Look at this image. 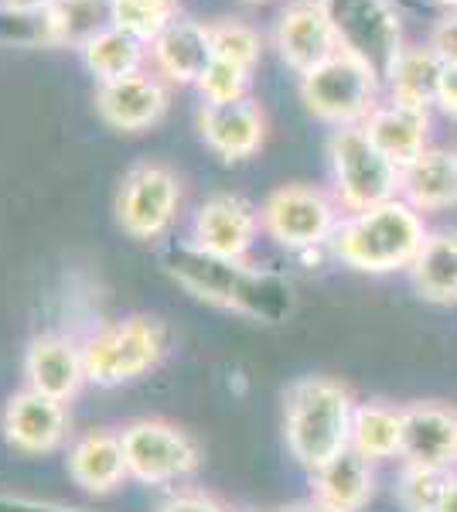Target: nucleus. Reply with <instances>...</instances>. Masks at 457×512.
Instances as JSON below:
<instances>
[{"instance_id":"1","label":"nucleus","mask_w":457,"mask_h":512,"mask_svg":"<svg viewBox=\"0 0 457 512\" xmlns=\"http://www.w3.org/2000/svg\"><path fill=\"white\" fill-rule=\"evenodd\" d=\"M161 263L191 297L215 304V308L239 311L263 325H280L297 311L294 280L277 270L249 267L246 260H222V256L198 250L188 239L168 246Z\"/></svg>"},{"instance_id":"2","label":"nucleus","mask_w":457,"mask_h":512,"mask_svg":"<svg viewBox=\"0 0 457 512\" xmlns=\"http://www.w3.org/2000/svg\"><path fill=\"white\" fill-rule=\"evenodd\" d=\"M427 236V216L413 209L406 198H393L376 209L345 212L328 250L348 270L386 277L406 274L417 260L420 246L427 243Z\"/></svg>"},{"instance_id":"3","label":"nucleus","mask_w":457,"mask_h":512,"mask_svg":"<svg viewBox=\"0 0 457 512\" xmlns=\"http://www.w3.org/2000/svg\"><path fill=\"white\" fill-rule=\"evenodd\" d=\"M355 393L335 376H304L284 396V441L290 458L318 472L331 458L352 448Z\"/></svg>"},{"instance_id":"4","label":"nucleus","mask_w":457,"mask_h":512,"mask_svg":"<svg viewBox=\"0 0 457 512\" xmlns=\"http://www.w3.org/2000/svg\"><path fill=\"white\" fill-rule=\"evenodd\" d=\"M171 352V332L161 318L130 315L106 321L82 342L86 379L93 386L113 390L151 376Z\"/></svg>"},{"instance_id":"5","label":"nucleus","mask_w":457,"mask_h":512,"mask_svg":"<svg viewBox=\"0 0 457 512\" xmlns=\"http://www.w3.org/2000/svg\"><path fill=\"white\" fill-rule=\"evenodd\" d=\"M331 195L342 212H365L403 195V168L369 140L362 127H338L328 137Z\"/></svg>"},{"instance_id":"6","label":"nucleus","mask_w":457,"mask_h":512,"mask_svg":"<svg viewBox=\"0 0 457 512\" xmlns=\"http://www.w3.org/2000/svg\"><path fill=\"white\" fill-rule=\"evenodd\" d=\"M382 82L369 65L345 52H335L328 62L314 65L297 82L304 110L314 120L328 123L331 130L338 127H362L369 113L382 103Z\"/></svg>"},{"instance_id":"7","label":"nucleus","mask_w":457,"mask_h":512,"mask_svg":"<svg viewBox=\"0 0 457 512\" xmlns=\"http://www.w3.org/2000/svg\"><path fill=\"white\" fill-rule=\"evenodd\" d=\"M338 38V52L369 65L386 82L403 55V14L396 0H321Z\"/></svg>"},{"instance_id":"8","label":"nucleus","mask_w":457,"mask_h":512,"mask_svg":"<svg viewBox=\"0 0 457 512\" xmlns=\"http://www.w3.org/2000/svg\"><path fill=\"white\" fill-rule=\"evenodd\" d=\"M342 216L345 212L335 202V195L314 185H284L270 192L267 202L260 205L263 233L290 253L328 246Z\"/></svg>"},{"instance_id":"9","label":"nucleus","mask_w":457,"mask_h":512,"mask_svg":"<svg viewBox=\"0 0 457 512\" xmlns=\"http://www.w3.org/2000/svg\"><path fill=\"white\" fill-rule=\"evenodd\" d=\"M127 472L140 485L185 482L202 468V448L188 431L161 417H140L120 431Z\"/></svg>"},{"instance_id":"10","label":"nucleus","mask_w":457,"mask_h":512,"mask_svg":"<svg viewBox=\"0 0 457 512\" xmlns=\"http://www.w3.org/2000/svg\"><path fill=\"white\" fill-rule=\"evenodd\" d=\"M181 209V178L168 164L144 161L123 175L116 188V222L134 239H161Z\"/></svg>"},{"instance_id":"11","label":"nucleus","mask_w":457,"mask_h":512,"mask_svg":"<svg viewBox=\"0 0 457 512\" xmlns=\"http://www.w3.org/2000/svg\"><path fill=\"white\" fill-rule=\"evenodd\" d=\"M263 233V219L249 198L219 192L205 198L191 216V239L198 250L222 260H246Z\"/></svg>"},{"instance_id":"12","label":"nucleus","mask_w":457,"mask_h":512,"mask_svg":"<svg viewBox=\"0 0 457 512\" xmlns=\"http://www.w3.org/2000/svg\"><path fill=\"white\" fill-rule=\"evenodd\" d=\"M273 48L290 72L304 76L338 52V38L321 0H287L273 24Z\"/></svg>"},{"instance_id":"13","label":"nucleus","mask_w":457,"mask_h":512,"mask_svg":"<svg viewBox=\"0 0 457 512\" xmlns=\"http://www.w3.org/2000/svg\"><path fill=\"white\" fill-rule=\"evenodd\" d=\"M198 134L222 161H249L267 144V113L253 96L198 106Z\"/></svg>"},{"instance_id":"14","label":"nucleus","mask_w":457,"mask_h":512,"mask_svg":"<svg viewBox=\"0 0 457 512\" xmlns=\"http://www.w3.org/2000/svg\"><path fill=\"white\" fill-rule=\"evenodd\" d=\"M4 441L21 454H52L69 437V410L65 403L52 400L35 390H18L4 403L0 414Z\"/></svg>"},{"instance_id":"15","label":"nucleus","mask_w":457,"mask_h":512,"mask_svg":"<svg viewBox=\"0 0 457 512\" xmlns=\"http://www.w3.org/2000/svg\"><path fill=\"white\" fill-rule=\"evenodd\" d=\"M403 465L457 472V410L437 400L403 407Z\"/></svg>"},{"instance_id":"16","label":"nucleus","mask_w":457,"mask_h":512,"mask_svg":"<svg viewBox=\"0 0 457 512\" xmlns=\"http://www.w3.org/2000/svg\"><path fill=\"white\" fill-rule=\"evenodd\" d=\"M215 62L212 24L174 14L168 28L151 41V65L164 82L174 86H198V79Z\"/></svg>"},{"instance_id":"17","label":"nucleus","mask_w":457,"mask_h":512,"mask_svg":"<svg viewBox=\"0 0 457 512\" xmlns=\"http://www.w3.org/2000/svg\"><path fill=\"white\" fill-rule=\"evenodd\" d=\"M96 110L106 127L120 134H140V130L157 127L168 113V86L157 72L147 69L116 82H99Z\"/></svg>"},{"instance_id":"18","label":"nucleus","mask_w":457,"mask_h":512,"mask_svg":"<svg viewBox=\"0 0 457 512\" xmlns=\"http://www.w3.org/2000/svg\"><path fill=\"white\" fill-rule=\"evenodd\" d=\"M24 379L28 390L52 396L58 403L76 400L86 379V362H82V342H72L69 335L45 332L35 335L24 352Z\"/></svg>"},{"instance_id":"19","label":"nucleus","mask_w":457,"mask_h":512,"mask_svg":"<svg viewBox=\"0 0 457 512\" xmlns=\"http://www.w3.org/2000/svg\"><path fill=\"white\" fill-rule=\"evenodd\" d=\"M69 475L82 492L89 495H110L130 478L127 454L116 431H86L69 444Z\"/></svg>"},{"instance_id":"20","label":"nucleus","mask_w":457,"mask_h":512,"mask_svg":"<svg viewBox=\"0 0 457 512\" xmlns=\"http://www.w3.org/2000/svg\"><path fill=\"white\" fill-rule=\"evenodd\" d=\"M430 110H413V106L382 99L376 110L369 113V120L362 123V130L369 134L372 144L379 147L393 164L410 168L430 147Z\"/></svg>"},{"instance_id":"21","label":"nucleus","mask_w":457,"mask_h":512,"mask_svg":"<svg viewBox=\"0 0 457 512\" xmlns=\"http://www.w3.org/2000/svg\"><path fill=\"white\" fill-rule=\"evenodd\" d=\"M311 499L328 512H362L376 499V465L359 451H342L311 472Z\"/></svg>"},{"instance_id":"22","label":"nucleus","mask_w":457,"mask_h":512,"mask_svg":"<svg viewBox=\"0 0 457 512\" xmlns=\"http://www.w3.org/2000/svg\"><path fill=\"white\" fill-rule=\"evenodd\" d=\"M423 216L457 209V151L427 147L410 168H403V195Z\"/></svg>"},{"instance_id":"23","label":"nucleus","mask_w":457,"mask_h":512,"mask_svg":"<svg viewBox=\"0 0 457 512\" xmlns=\"http://www.w3.org/2000/svg\"><path fill=\"white\" fill-rule=\"evenodd\" d=\"M420 301L434 308H454L457 304V226L430 229L427 243L420 246L413 267L406 270Z\"/></svg>"},{"instance_id":"24","label":"nucleus","mask_w":457,"mask_h":512,"mask_svg":"<svg viewBox=\"0 0 457 512\" xmlns=\"http://www.w3.org/2000/svg\"><path fill=\"white\" fill-rule=\"evenodd\" d=\"M440 76H444V59L434 48L406 45L393 72L386 76V99L413 106V110H437Z\"/></svg>"},{"instance_id":"25","label":"nucleus","mask_w":457,"mask_h":512,"mask_svg":"<svg viewBox=\"0 0 457 512\" xmlns=\"http://www.w3.org/2000/svg\"><path fill=\"white\" fill-rule=\"evenodd\" d=\"M352 451L372 465L393 461L403 454V407L386 400H365L352 417Z\"/></svg>"},{"instance_id":"26","label":"nucleus","mask_w":457,"mask_h":512,"mask_svg":"<svg viewBox=\"0 0 457 512\" xmlns=\"http://www.w3.org/2000/svg\"><path fill=\"white\" fill-rule=\"evenodd\" d=\"M113 28V0H55L45 11L48 48H86Z\"/></svg>"},{"instance_id":"27","label":"nucleus","mask_w":457,"mask_h":512,"mask_svg":"<svg viewBox=\"0 0 457 512\" xmlns=\"http://www.w3.org/2000/svg\"><path fill=\"white\" fill-rule=\"evenodd\" d=\"M79 55L99 82H116V79L144 72L147 59H151V48H147L144 41H137L134 35H127V31L106 28L103 35H96Z\"/></svg>"},{"instance_id":"28","label":"nucleus","mask_w":457,"mask_h":512,"mask_svg":"<svg viewBox=\"0 0 457 512\" xmlns=\"http://www.w3.org/2000/svg\"><path fill=\"white\" fill-rule=\"evenodd\" d=\"M454 475L457 472H437V468L403 465L400 482H396V502L403 506V512H437L447 489H451Z\"/></svg>"},{"instance_id":"29","label":"nucleus","mask_w":457,"mask_h":512,"mask_svg":"<svg viewBox=\"0 0 457 512\" xmlns=\"http://www.w3.org/2000/svg\"><path fill=\"white\" fill-rule=\"evenodd\" d=\"M212 41H215V59H226L239 69L256 72L263 59V35L249 21L222 18L212 21Z\"/></svg>"},{"instance_id":"30","label":"nucleus","mask_w":457,"mask_h":512,"mask_svg":"<svg viewBox=\"0 0 457 512\" xmlns=\"http://www.w3.org/2000/svg\"><path fill=\"white\" fill-rule=\"evenodd\" d=\"M178 11H164L157 4H147V0H113V28L127 31L137 41H144L151 48V41L168 28V21Z\"/></svg>"},{"instance_id":"31","label":"nucleus","mask_w":457,"mask_h":512,"mask_svg":"<svg viewBox=\"0 0 457 512\" xmlns=\"http://www.w3.org/2000/svg\"><path fill=\"white\" fill-rule=\"evenodd\" d=\"M249 86H253V72L226 59H215L195 89L202 93V103H236V99L249 96Z\"/></svg>"},{"instance_id":"32","label":"nucleus","mask_w":457,"mask_h":512,"mask_svg":"<svg viewBox=\"0 0 457 512\" xmlns=\"http://www.w3.org/2000/svg\"><path fill=\"white\" fill-rule=\"evenodd\" d=\"M157 512H229L226 506H222L215 495L209 492H198V489H181L168 495V499L161 502V509Z\"/></svg>"},{"instance_id":"33","label":"nucleus","mask_w":457,"mask_h":512,"mask_svg":"<svg viewBox=\"0 0 457 512\" xmlns=\"http://www.w3.org/2000/svg\"><path fill=\"white\" fill-rule=\"evenodd\" d=\"M427 45L434 48L444 62H457V7L454 11H444L430 28Z\"/></svg>"},{"instance_id":"34","label":"nucleus","mask_w":457,"mask_h":512,"mask_svg":"<svg viewBox=\"0 0 457 512\" xmlns=\"http://www.w3.org/2000/svg\"><path fill=\"white\" fill-rule=\"evenodd\" d=\"M437 110L447 120H457V62H444V76H440V96Z\"/></svg>"},{"instance_id":"35","label":"nucleus","mask_w":457,"mask_h":512,"mask_svg":"<svg viewBox=\"0 0 457 512\" xmlns=\"http://www.w3.org/2000/svg\"><path fill=\"white\" fill-rule=\"evenodd\" d=\"M0 512H86V509H69V506H58V502H38V499H24V495L0 492Z\"/></svg>"},{"instance_id":"36","label":"nucleus","mask_w":457,"mask_h":512,"mask_svg":"<svg viewBox=\"0 0 457 512\" xmlns=\"http://www.w3.org/2000/svg\"><path fill=\"white\" fill-rule=\"evenodd\" d=\"M55 0H0V11L4 14H24V18H35V14H45Z\"/></svg>"},{"instance_id":"37","label":"nucleus","mask_w":457,"mask_h":512,"mask_svg":"<svg viewBox=\"0 0 457 512\" xmlns=\"http://www.w3.org/2000/svg\"><path fill=\"white\" fill-rule=\"evenodd\" d=\"M280 512H328V509L318 506L314 499H301V502H290V506H284Z\"/></svg>"},{"instance_id":"38","label":"nucleus","mask_w":457,"mask_h":512,"mask_svg":"<svg viewBox=\"0 0 457 512\" xmlns=\"http://www.w3.org/2000/svg\"><path fill=\"white\" fill-rule=\"evenodd\" d=\"M437 512H457V475L451 478V489H447L444 502H440V509H437Z\"/></svg>"},{"instance_id":"39","label":"nucleus","mask_w":457,"mask_h":512,"mask_svg":"<svg viewBox=\"0 0 457 512\" xmlns=\"http://www.w3.org/2000/svg\"><path fill=\"white\" fill-rule=\"evenodd\" d=\"M147 4H157V7H164V11H178V0H147Z\"/></svg>"},{"instance_id":"40","label":"nucleus","mask_w":457,"mask_h":512,"mask_svg":"<svg viewBox=\"0 0 457 512\" xmlns=\"http://www.w3.org/2000/svg\"><path fill=\"white\" fill-rule=\"evenodd\" d=\"M437 4H440V7H447V11H454V7H457V0H437Z\"/></svg>"},{"instance_id":"41","label":"nucleus","mask_w":457,"mask_h":512,"mask_svg":"<svg viewBox=\"0 0 457 512\" xmlns=\"http://www.w3.org/2000/svg\"><path fill=\"white\" fill-rule=\"evenodd\" d=\"M246 4H270V0H246Z\"/></svg>"},{"instance_id":"42","label":"nucleus","mask_w":457,"mask_h":512,"mask_svg":"<svg viewBox=\"0 0 457 512\" xmlns=\"http://www.w3.org/2000/svg\"><path fill=\"white\" fill-rule=\"evenodd\" d=\"M236 512H249V509H236Z\"/></svg>"}]
</instances>
